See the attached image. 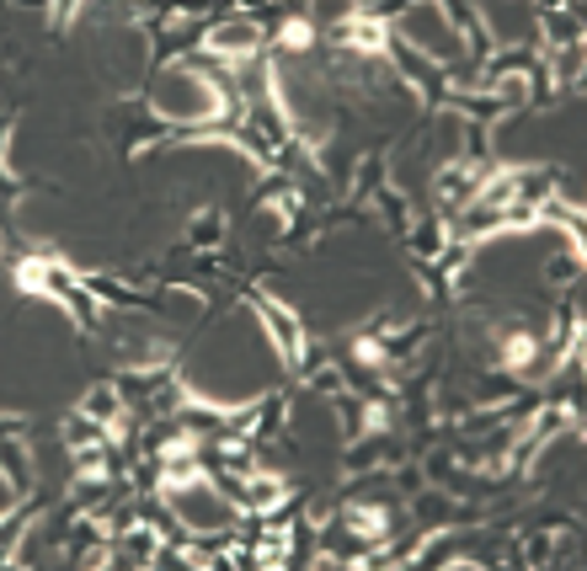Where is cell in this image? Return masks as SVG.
Masks as SVG:
<instances>
[{"mask_svg":"<svg viewBox=\"0 0 587 571\" xmlns=\"http://www.w3.org/2000/svg\"><path fill=\"white\" fill-rule=\"evenodd\" d=\"M257 310H262V321L272 327V337H278V348H283V358L294 363V358H299V327H294V315H289V310H278L272 300H262Z\"/></svg>","mask_w":587,"mask_h":571,"instance_id":"obj_2","label":"cell"},{"mask_svg":"<svg viewBox=\"0 0 587 571\" xmlns=\"http://www.w3.org/2000/svg\"><path fill=\"white\" fill-rule=\"evenodd\" d=\"M257 43H262V32L251 28V22H230V28L209 32V54H219V59H251Z\"/></svg>","mask_w":587,"mask_h":571,"instance_id":"obj_1","label":"cell"}]
</instances>
